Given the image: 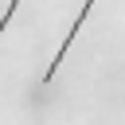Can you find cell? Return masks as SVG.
I'll return each instance as SVG.
<instances>
[{
	"mask_svg": "<svg viewBox=\"0 0 125 125\" xmlns=\"http://www.w3.org/2000/svg\"><path fill=\"white\" fill-rule=\"evenodd\" d=\"M16 8H20V0H8V8H4V16H0V35L8 31V23H12V16H16Z\"/></svg>",
	"mask_w": 125,
	"mask_h": 125,
	"instance_id": "obj_2",
	"label": "cell"
},
{
	"mask_svg": "<svg viewBox=\"0 0 125 125\" xmlns=\"http://www.w3.org/2000/svg\"><path fill=\"white\" fill-rule=\"evenodd\" d=\"M94 4H98V0H86V4H82V8H78V16H74V23H70V31H66V39H62V43H59V51H55V59H51V62H47V74H43V82H39V86H43V90H47V86H51V82H55V70H59V62H62V59H66V51H70V43H74V39H78V31H82V23H86V16H90V12H94Z\"/></svg>",
	"mask_w": 125,
	"mask_h": 125,
	"instance_id": "obj_1",
	"label": "cell"
}]
</instances>
